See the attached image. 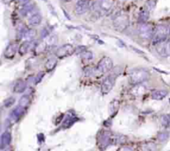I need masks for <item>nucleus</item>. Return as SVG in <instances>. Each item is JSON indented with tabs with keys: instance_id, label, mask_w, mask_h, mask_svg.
Here are the masks:
<instances>
[{
	"instance_id": "1",
	"label": "nucleus",
	"mask_w": 170,
	"mask_h": 151,
	"mask_svg": "<svg viewBox=\"0 0 170 151\" xmlns=\"http://www.w3.org/2000/svg\"><path fill=\"white\" fill-rule=\"evenodd\" d=\"M130 81L133 85L144 83L149 78V72L145 69H134L130 72Z\"/></svg>"
},
{
	"instance_id": "2",
	"label": "nucleus",
	"mask_w": 170,
	"mask_h": 151,
	"mask_svg": "<svg viewBox=\"0 0 170 151\" xmlns=\"http://www.w3.org/2000/svg\"><path fill=\"white\" fill-rule=\"evenodd\" d=\"M169 28L165 25H159L156 27L153 36L154 44H159L164 43L169 35Z\"/></svg>"
},
{
	"instance_id": "3",
	"label": "nucleus",
	"mask_w": 170,
	"mask_h": 151,
	"mask_svg": "<svg viewBox=\"0 0 170 151\" xmlns=\"http://www.w3.org/2000/svg\"><path fill=\"white\" fill-rule=\"evenodd\" d=\"M139 36L143 39H150L154 36L153 26L149 23H141L139 26Z\"/></svg>"
},
{
	"instance_id": "4",
	"label": "nucleus",
	"mask_w": 170,
	"mask_h": 151,
	"mask_svg": "<svg viewBox=\"0 0 170 151\" xmlns=\"http://www.w3.org/2000/svg\"><path fill=\"white\" fill-rule=\"evenodd\" d=\"M114 27L119 32H123L129 26V17L125 14H121L114 19Z\"/></svg>"
},
{
	"instance_id": "5",
	"label": "nucleus",
	"mask_w": 170,
	"mask_h": 151,
	"mask_svg": "<svg viewBox=\"0 0 170 151\" xmlns=\"http://www.w3.org/2000/svg\"><path fill=\"white\" fill-rule=\"evenodd\" d=\"M116 77H117V76L112 74V75H110L109 76H107L104 81H103L102 84H101V88H100L101 93L103 95L108 94L112 90L113 86L115 85Z\"/></svg>"
},
{
	"instance_id": "6",
	"label": "nucleus",
	"mask_w": 170,
	"mask_h": 151,
	"mask_svg": "<svg viewBox=\"0 0 170 151\" xmlns=\"http://www.w3.org/2000/svg\"><path fill=\"white\" fill-rule=\"evenodd\" d=\"M113 2L112 0H97L95 3V9L97 11L98 13H105L108 11L110 10L112 8Z\"/></svg>"
},
{
	"instance_id": "7",
	"label": "nucleus",
	"mask_w": 170,
	"mask_h": 151,
	"mask_svg": "<svg viewBox=\"0 0 170 151\" xmlns=\"http://www.w3.org/2000/svg\"><path fill=\"white\" fill-rule=\"evenodd\" d=\"M75 49L73 48V46L71 44H64L61 47L56 50V56L58 58H63L66 57H70L72 54L74 53Z\"/></svg>"
},
{
	"instance_id": "8",
	"label": "nucleus",
	"mask_w": 170,
	"mask_h": 151,
	"mask_svg": "<svg viewBox=\"0 0 170 151\" xmlns=\"http://www.w3.org/2000/svg\"><path fill=\"white\" fill-rule=\"evenodd\" d=\"M113 67V61L108 57H105L100 61L97 66V70L101 73L109 72Z\"/></svg>"
},
{
	"instance_id": "9",
	"label": "nucleus",
	"mask_w": 170,
	"mask_h": 151,
	"mask_svg": "<svg viewBox=\"0 0 170 151\" xmlns=\"http://www.w3.org/2000/svg\"><path fill=\"white\" fill-rule=\"evenodd\" d=\"M90 8V1L89 0H79L76 5V13L77 15H81L85 13Z\"/></svg>"
},
{
	"instance_id": "10",
	"label": "nucleus",
	"mask_w": 170,
	"mask_h": 151,
	"mask_svg": "<svg viewBox=\"0 0 170 151\" xmlns=\"http://www.w3.org/2000/svg\"><path fill=\"white\" fill-rule=\"evenodd\" d=\"M18 48V45L17 43H11L9 44L7 48H6L5 52H4V57L7 59H12L14 57L15 54H16Z\"/></svg>"
},
{
	"instance_id": "11",
	"label": "nucleus",
	"mask_w": 170,
	"mask_h": 151,
	"mask_svg": "<svg viewBox=\"0 0 170 151\" xmlns=\"http://www.w3.org/2000/svg\"><path fill=\"white\" fill-rule=\"evenodd\" d=\"M147 92V86H144V83L135 85L134 88H132L131 93L135 96H140Z\"/></svg>"
},
{
	"instance_id": "12",
	"label": "nucleus",
	"mask_w": 170,
	"mask_h": 151,
	"mask_svg": "<svg viewBox=\"0 0 170 151\" xmlns=\"http://www.w3.org/2000/svg\"><path fill=\"white\" fill-rule=\"evenodd\" d=\"M12 137L10 133L8 132H4L2 136H1V149L3 150L5 147L8 145H9L10 142H11Z\"/></svg>"
},
{
	"instance_id": "13",
	"label": "nucleus",
	"mask_w": 170,
	"mask_h": 151,
	"mask_svg": "<svg viewBox=\"0 0 170 151\" xmlns=\"http://www.w3.org/2000/svg\"><path fill=\"white\" fill-rule=\"evenodd\" d=\"M27 89V83L22 80H19L15 83L13 86V92L16 93H22Z\"/></svg>"
},
{
	"instance_id": "14",
	"label": "nucleus",
	"mask_w": 170,
	"mask_h": 151,
	"mask_svg": "<svg viewBox=\"0 0 170 151\" xmlns=\"http://www.w3.org/2000/svg\"><path fill=\"white\" fill-rule=\"evenodd\" d=\"M33 42L31 41H27V42H24L22 45L19 47V54L20 55H25V54L28 52L30 49H32L33 46Z\"/></svg>"
},
{
	"instance_id": "15",
	"label": "nucleus",
	"mask_w": 170,
	"mask_h": 151,
	"mask_svg": "<svg viewBox=\"0 0 170 151\" xmlns=\"http://www.w3.org/2000/svg\"><path fill=\"white\" fill-rule=\"evenodd\" d=\"M157 52L159 53V55H160L161 57H166L169 55V52H168V49H167V45H166V43H161L159 44H157Z\"/></svg>"
},
{
	"instance_id": "16",
	"label": "nucleus",
	"mask_w": 170,
	"mask_h": 151,
	"mask_svg": "<svg viewBox=\"0 0 170 151\" xmlns=\"http://www.w3.org/2000/svg\"><path fill=\"white\" fill-rule=\"evenodd\" d=\"M41 22H42V16L38 13L33 14L28 19V22L31 26H38Z\"/></svg>"
},
{
	"instance_id": "17",
	"label": "nucleus",
	"mask_w": 170,
	"mask_h": 151,
	"mask_svg": "<svg viewBox=\"0 0 170 151\" xmlns=\"http://www.w3.org/2000/svg\"><path fill=\"white\" fill-rule=\"evenodd\" d=\"M57 63V61L55 57H50L49 59L47 61L46 64H45V67H46V70L47 71H52L56 66Z\"/></svg>"
},
{
	"instance_id": "18",
	"label": "nucleus",
	"mask_w": 170,
	"mask_h": 151,
	"mask_svg": "<svg viewBox=\"0 0 170 151\" xmlns=\"http://www.w3.org/2000/svg\"><path fill=\"white\" fill-rule=\"evenodd\" d=\"M168 95V92L165 90H159L156 91L152 94V98L154 100H157V101H160L162 99H164L166 96Z\"/></svg>"
},
{
	"instance_id": "19",
	"label": "nucleus",
	"mask_w": 170,
	"mask_h": 151,
	"mask_svg": "<svg viewBox=\"0 0 170 151\" xmlns=\"http://www.w3.org/2000/svg\"><path fill=\"white\" fill-rule=\"evenodd\" d=\"M30 101H31L30 97L28 96V95L22 96L21 97V99L19 100V105H18V106H20L21 107L25 109L26 107H28V106L30 104Z\"/></svg>"
},
{
	"instance_id": "20",
	"label": "nucleus",
	"mask_w": 170,
	"mask_h": 151,
	"mask_svg": "<svg viewBox=\"0 0 170 151\" xmlns=\"http://www.w3.org/2000/svg\"><path fill=\"white\" fill-rule=\"evenodd\" d=\"M156 145L154 143H144L141 145V151H155Z\"/></svg>"
},
{
	"instance_id": "21",
	"label": "nucleus",
	"mask_w": 170,
	"mask_h": 151,
	"mask_svg": "<svg viewBox=\"0 0 170 151\" xmlns=\"http://www.w3.org/2000/svg\"><path fill=\"white\" fill-rule=\"evenodd\" d=\"M36 35H37L36 30H34V29H28V30H27V31L25 32V33L23 34V38H25V39H27V40H31V39H33Z\"/></svg>"
},
{
	"instance_id": "22",
	"label": "nucleus",
	"mask_w": 170,
	"mask_h": 151,
	"mask_svg": "<svg viewBox=\"0 0 170 151\" xmlns=\"http://www.w3.org/2000/svg\"><path fill=\"white\" fill-rule=\"evenodd\" d=\"M148 10H143L140 12L139 16V21L141 23H144L148 19Z\"/></svg>"
},
{
	"instance_id": "23",
	"label": "nucleus",
	"mask_w": 170,
	"mask_h": 151,
	"mask_svg": "<svg viewBox=\"0 0 170 151\" xmlns=\"http://www.w3.org/2000/svg\"><path fill=\"white\" fill-rule=\"evenodd\" d=\"M15 102V98L14 97H8L7 100L4 101V106L5 107H10Z\"/></svg>"
},
{
	"instance_id": "24",
	"label": "nucleus",
	"mask_w": 170,
	"mask_h": 151,
	"mask_svg": "<svg viewBox=\"0 0 170 151\" xmlns=\"http://www.w3.org/2000/svg\"><path fill=\"white\" fill-rule=\"evenodd\" d=\"M169 133L168 132H161V133H159V136H158V138H159V140L161 141V142H164L165 140H168V138H169Z\"/></svg>"
},
{
	"instance_id": "25",
	"label": "nucleus",
	"mask_w": 170,
	"mask_h": 151,
	"mask_svg": "<svg viewBox=\"0 0 170 151\" xmlns=\"http://www.w3.org/2000/svg\"><path fill=\"white\" fill-rule=\"evenodd\" d=\"M82 57L86 60H91L93 58V54L91 52H84V53H82Z\"/></svg>"
},
{
	"instance_id": "26",
	"label": "nucleus",
	"mask_w": 170,
	"mask_h": 151,
	"mask_svg": "<svg viewBox=\"0 0 170 151\" xmlns=\"http://www.w3.org/2000/svg\"><path fill=\"white\" fill-rule=\"evenodd\" d=\"M169 123L170 120L169 118V116H166V115L162 116V124H164V125H165V126H167Z\"/></svg>"
},
{
	"instance_id": "27",
	"label": "nucleus",
	"mask_w": 170,
	"mask_h": 151,
	"mask_svg": "<svg viewBox=\"0 0 170 151\" xmlns=\"http://www.w3.org/2000/svg\"><path fill=\"white\" fill-rule=\"evenodd\" d=\"M156 2H157V0H148L147 4H148V8L150 9H153L155 7V5H156Z\"/></svg>"
},
{
	"instance_id": "28",
	"label": "nucleus",
	"mask_w": 170,
	"mask_h": 151,
	"mask_svg": "<svg viewBox=\"0 0 170 151\" xmlns=\"http://www.w3.org/2000/svg\"><path fill=\"white\" fill-rule=\"evenodd\" d=\"M119 151H133V150H132L130 148H129V147H123V148H121Z\"/></svg>"
},
{
	"instance_id": "29",
	"label": "nucleus",
	"mask_w": 170,
	"mask_h": 151,
	"mask_svg": "<svg viewBox=\"0 0 170 151\" xmlns=\"http://www.w3.org/2000/svg\"><path fill=\"white\" fill-rule=\"evenodd\" d=\"M18 1H19V3H22V4H27L28 2H29V0H18Z\"/></svg>"
},
{
	"instance_id": "30",
	"label": "nucleus",
	"mask_w": 170,
	"mask_h": 151,
	"mask_svg": "<svg viewBox=\"0 0 170 151\" xmlns=\"http://www.w3.org/2000/svg\"><path fill=\"white\" fill-rule=\"evenodd\" d=\"M3 1H4L5 3H8V2H10L11 0H3Z\"/></svg>"
},
{
	"instance_id": "31",
	"label": "nucleus",
	"mask_w": 170,
	"mask_h": 151,
	"mask_svg": "<svg viewBox=\"0 0 170 151\" xmlns=\"http://www.w3.org/2000/svg\"><path fill=\"white\" fill-rule=\"evenodd\" d=\"M65 1H71V0H65Z\"/></svg>"
},
{
	"instance_id": "32",
	"label": "nucleus",
	"mask_w": 170,
	"mask_h": 151,
	"mask_svg": "<svg viewBox=\"0 0 170 151\" xmlns=\"http://www.w3.org/2000/svg\"><path fill=\"white\" fill-rule=\"evenodd\" d=\"M169 120H170V115H169Z\"/></svg>"
}]
</instances>
